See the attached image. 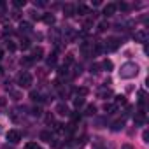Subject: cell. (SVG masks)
I'll list each match as a JSON object with an SVG mask.
<instances>
[{
  "mask_svg": "<svg viewBox=\"0 0 149 149\" xmlns=\"http://www.w3.org/2000/svg\"><path fill=\"white\" fill-rule=\"evenodd\" d=\"M137 74H139V67H137V63H132V61H126L119 68V77L121 79H132Z\"/></svg>",
  "mask_w": 149,
  "mask_h": 149,
  "instance_id": "obj_1",
  "label": "cell"
},
{
  "mask_svg": "<svg viewBox=\"0 0 149 149\" xmlns=\"http://www.w3.org/2000/svg\"><path fill=\"white\" fill-rule=\"evenodd\" d=\"M32 76H30V74L28 72H21L19 74V77H18V84L21 86V88H30L32 86Z\"/></svg>",
  "mask_w": 149,
  "mask_h": 149,
  "instance_id": "obj_2",
  "label": "cell"
},
{
  "mask_svg": "<svg viewBox=\"0 0 149 149\" xmlns=\"http://www.w3.org/2000/svg\"><path fill=\"white\" fill-rule=\"evenodd\" d=\"M119 44H121V40H119L118 37H111V39H107L104 49H105V51H116V49L119 47Z\"/></svg>",
  "mask_w": 149,
  "mask_h": 149,
  "instance_id": "obj_3",
  "label": "cell"
},
{
  "mask_svg": "<svg viewBox=\"0 0 149 149\" xmlns=\"http://www.w3.org/2000/svg\"><path fill=\"white\" fill-rule=\"evenodd\" d=\"M7 140H9L11 144H18V142L21 140V133H19L18 130H9V132H7Z\"/></svg>",
  "mask_w": 149,
  "mask_h": 149,
  "instance_id": "obj_4",
  "label": "cell"
},
{
  "mask_svg": "<svg viewBox=\"0 0 149 149\" xmlns=\"http://www.w3.org/2000/svg\"><path fill=\"white\" fill-rule=\"evenodd\" d=\"M60 116H68L70 114V109H68V105L65 104V102H60L58 105H56V109H54Z\"/></svg>",
  "mask_w": 149,
  "mask_h": 149,
  "instance_id": "obj_5",
  "label": "cell"
},
{
  "mask_svg": "<svg viewBox=\"0 0 149 149\" xmlns=\"http://www.w3.org/2000/svg\"><path fill=\"white\" fill-rule=\"evenodd\" d=\"M116 11H118V9H116V4H112V2H111V4H107V6L104 7V13H102V14L109 18V16H114V14H116Z\"/></svg>",
  "mask_w": 149,
  "mask_h": 149,
  "instance_id": "obj_6",
  "label": "cell"
},
{
  "mask_svg": "<svg viewBox=\"0 0 149 149\" xmlns=\"http://www.w3.org/2000/svg\"><path fill=\"white\" fill-rule=\"evenodd\" d=\"M133 37H135L137 42H146V40H147V32H146V30H139V32H135Z\"/></svg>",
  "mask_w": 149,
  "mask_h": 149,
  "instance_id": "obj_7",
  "label": "cell"
},
{
  "mask_svg": "<svg viewBox=\"0 0 149 149\" xmlns=\"http://www.w3.org/2000/svg\"><path fill=\"white\" fill-rule=\"evenodd\" d=\"M63 13H65V16H74L76 14V7H74L72 4H65L63 6Z\"/></svg>",
  "mask_w": 149,
  "mask_h": 149,
  "instance_id": "obj_8",
  "label": "cell"
},
{
  "mask_svg": "<svg viewBox=\"0 0 149 149\" xmlns=\"http://www.w3.org/2000/svg\"><path fill=\"white\" fill-rule=\"evenodd\" d=\"M40 140H44V142H51V140H53V133H51L49 130L40 132Z\"/></svg>",
  "mask_w": 149,
  "mask_h": 149,
  "instance_id": "obj_9",
  "label": "cell"
},
{
  "mask_svg": "<svg viewBox=\"0 0 149 149\" xmlns=\"http://www.w3.org/2000/svg\"><path fill=\"white\" fill-rule=\"evenodd\" d=\"M42 53H44V51H42V47H35L30 58H32V60H40V58H42Z\"/></svg>",
  "mask_w": 149,
  "mask_h": 149,
  "instance_id": "obj_10",
  "label": "cell"
},
{
  "mask_svg": "<svg viewBox=\"0 0 149 149\" xmlns=\"http://www.w3.org/2000/svg\"><path fill=\"white\" fill-rule=\"evenodd\" d=\"M104 111H105L107 114H114V112L118 111V105H114V104H105V105H104Z\"/></svg>",
  "mask_w": 149,
  "mask_h": 149,
  "instance_id": "obj_11",
  "label": "cell"
},
{
  "mask_svg": "<svg viewBox=\"0 0 149 149\" xmlns=\"http://www.w3.org/2000/svg\"><path fill=\"white\" fill-rule=\"evenodd\" d=\"M146 123V114L144 112H137L135 114V125H144Z\"/></svg>",
  "mask_w": 149,
  "mask_h": 149,
  "instance_id": "obj_12",
  "label": "cell"
},
{
  "mask_svg": "<svg viewBox=\"0 0 149 149\" xmlns=\"http://www.w3.org/2000/svg\"><path fill=\"white\" fill-rule=\"evenodd\" d=\"M123 126H125V119H118V121H114V123H112V126H111V128H112L114 132H119Z\"/></svg>",
  "mask_w": 149,
  "mask_h": 149,
  "instance_id": "obj_13",
  "label": "cell"
},
{
  "mask_svg": "<svg viewBox=\"0 0 149 149\" xmlns=\"http://www.w3.org/2000/svg\"><path fill=\"white\" fill-rule=\"evenodd\" d=\"M30 98H32L33 102H42V100H44L42 95H40L39 91H30Z\"/></svg>",
  "mask_w": 149,
  "mask_h": 149,
  "instance_id": "obj_14",
  "label": "cell"
},
{
  "mask_svg": "<svg viewBox=\"0 0 149 149\" xmlns=\"http://www.w3.org/2000/svg\"><path fill=\"white\" fill-rule=\"evenodd\" d=\"M76 13H77V14H88L90 11H88V7H86L84 4H79V6L76 7Z\"/></svg>",
  "mask_w": 149,
  "mask_h": 149,
  "instance_id": "obj_15",
  "label": "cell"
},
{
  "mask_svg": "<svg viewBox=\"0 0 149 149\" xmlns=\"http://www.w3.org/2000/svg\"><path fill=\"white\" fill-rule=\"evenodd\" d=\"M30 30H32V25H30V23H21V25H19V32H21V33H23V32L28 33Z\"/></svg>",
  "mask_w": 149,
  "mask_h": 149,
  "instance_id": "obj_16",
  "label": "cell"
},
{
  "mask_svg": "<svg viewBox=\"0 0 149 149\" xmlns=\"http://www.w3.org/2000/svg\"><path fill=\"white\" fill-rule=\"evenodd\" d=\"M104 51V46H102V42H95V46H93V54H100Z\"/></svg>",
  "mask_w": 149,
  "mask_h": 149,
  "instance_id": "obj_17",
  "label": "cell"
},
{
  "mask_svg": "<svg viewBox=\"0 0 149 149\" xmlns=\"http://www.w3.org/2000/svg\"><path fill=\"white\" fill-rule=\"evenodd\" d=\"M114 102H116L114 105H126V97H123V95H118Z\"/></svg>",
  "mask_w": 149,
  "mask_h": 149,
  "instance_id": "obj_18",
  "label": "cell"
},
{
  "mask_svg": "<svg viewBox=\"0 0 149 149\" xmlns=\"http://www.w3.org/2000/svg\"><path fill=\"white\" fill-rule=\"evenodd\" d=\"M116 9H119V11H123V13H126V11L130 9V6H128L126 2H119V4H116Z\"/></svg>",
  "mask_w": 149,
  "mask_h": 149,
  "instance_id": "obj_19",
  "label": "cell"
},
{
  "mask_svg": "<svg viewBox=\"0 0 149 149\" xmlns=\"http://www.w3.org/2000/svg\"><path fill=\"white\" fill-rule=\"evenodd\" d=\"M42 19H44V23H47V25H53V23H54V16H53V14H44Z\"/></svg>",
  "mask_w": 149,
  "mask_h": 149,
  "instance_id": "obj_20",
  "label": "cell"
},
{
  "mask_svg": "<svg viewBox=\"0 0 149 149\" xmlns=\"http://www.w3.org/2000/svg\"><path fill=\"white\" fill-rule=\"evenodd\" d=\"M72 63H74V54H70V53H68V54L65 56V61H63V67H68V65H72Z\"/></svg>",
  "mask_w": 149,
  "mask_h": 149,
  "instance_id": "obj_21",
  "label": "cell"
},
{
  "mask_svg": "<svg viewBox=\"0 0 149 149\" xmlns=\"http://www.w3.org/2000/svg\"><path fill=\"white\" fill-rule=\"evenodd\" d=\"M95 112H97V107H95V105H88L86 111H84L86 116H95Z\"/></svg>",
  "mask_w": 149,
  "mask_h": 149,
  "instance_id": "obj_22",
  "label": "cell"
},
{
  "mask_svg": "<svg viewBox=\"0 0 149 149\" xmlns=\"http://www.w3.org/2000/svg\"><path fill=\"white\" fill-rule=\"evenodd\" d=\"M84 105V98H81V97H77L76 100H74V107H76V109H81Z\"/></svg>",
  "mask_w": 149,
  "mask_h": 149,
  "instance_id": "obj_23",
  "label": "cell"
},
{
  "mask_svg": "<svg viewBox=\"0 0 149 149\" xmlns=\"http://www.w3.org/2000/svg\"><path fill=\"white\" fill-rule=\"evenodd\" d=\"M74 91H76V95H77V97H81V98H83L84 95H88V90H86V88H76Z\"/></svg>",
  "mask_w": 149,
  "mask_h": 149,
  "instance_id": "obj_24",
  "label": "cell"
},
{
  "mask_svg": "<svg viewBox=\"0 0 149 149\" xmlns=\"http://www.w3.org/2000/svg\"><path fill=\"white\" fill-rule=\"evenodd\" d=\"M68 116L72 118V123H79V121H81V114H79V112H70Z\"/></svg>",
  "mask_w": 149,
  "mask_h": 149,
  "instance_id": "obj_25",
  "label": "cell"
},
{
  "mask_svg": "<svg viewBox=\"0 0 149 149\" xmlns=\"http://www.w3.org/2000/svg\"><path fill=\"white\" fill-rule=\"evenodd\" d=\"M98 97H100V98H109V97H112V91H111V90H104V91L98 93Z\"/></svg>",
  "mask_w": 149,
  "mask_h": 149,
  "instance_id": "obj_26",
  "label": "cell"
},
{
  "mask_svg": "<svg viewBox=\"0 0 149 149\" xmlns=\"http://www.w3.org/2000/svg\"><path fill=\"white\" fill-rule=\"evenodd\" d=\"M56 65V54H51L47 58V67H54Z\"/></svg>",
  "mask_w": 149,
  "mask_h": 149,
  "instance_id": "obj_27",
  "label": "cell"
},
{
  "mask_svg": "<svg viewBox=\"0 0 149 149\" xmlns=\"http://www.w3.org/2000/svg\"><path fill=\"white\" fill-rule=\"evenodd\" d=\"M102 68H105V70H112V61H111V60H104Z\"/></svg>",
  "mask_w": 149,
  "mask_h": 149,
  "instance_id": "obj_28",
  "label": "cell"
},
{
  "mask_svg": "<svg viewBox=\"0 0 149 149\" xmlns=\"http://www.w3.org/2000/svg\"><path fill=\"white\" fill-rule=\"evenodd\" d=\"M144 102H146V91H144V90H140V91H139V104H140V105H144Z\"/></svg>",
  "mask_w": 149,
  "mask_h": 149,
  "instance_id": "obj_29",
  "label": "cell"
},
{
  "mask_svg": "<svg viewBox=\"0 0 149 149\" xmlns=\"http://www.w3.org/2000/svg\"><path fill=\"white\" fill-rule=\"evenodd\" d=\"M19 47H21V49H28V47H30V40H28V39H21Z\"/></svg>",
  "mask_w": 149,
  "mask_h": 149,
  "instance_id": "obj_30",
  "label": "cell"
},
{
  "mask_svg": "<svg viewBox=\"0 0 149 149\" xmlns=\"http://www.w3.org/2000/svg\"><path fill=\"white\" fill-rule=\"evenodd\" d=\"M109 28V25L105 23V21H102V23H98V32H105Z\"/></svg>",
  "mask_w": 149,
  "mask_h": 149,
  "instance_id": "obj_31",
  "label": "cell"
},
{
  "mask_svg": "<svg viewBox=\"0 0 149 149\" xmlns=\"http://www.w3.org/2000/svg\"><path fill=\"white\" fill-rule=\"evenodd\" d=\"M67 72H68V70H67V67H63V65H61V67H60V70H58V76H60V77H63V76H67Z\"/></svg>",
  "mask_w": 149,
  "mask_h": 149,
  "instance_id": "obj_32",
  "label": "cell"
},
{
  "mask_svg": "<svg viewBox=\"0 0 149 149\" xmlns=\"http://www.w3.org/2000/svg\"><path fill=\"white\" fill-rule=\"evenodd\" d=\"M26 149H40V146L35 144V142H28V144H26Z\"/></svg>",
  "mask_w": 149,
  "mask_h": 149,
  "instance_id": "obj_33",
  "label": "cell"
},
{
  "mask_svg": "<svg viewBox=\"0 0 149 149\" xmlns=\"http://www.w3.org/2000/svg\"><path fill=\"white\" fill-rule=\"evenodd\" d=\"M7 49H9L11 53H13V51H16V44H14L13 40H9V42H7Z\"/></svg>",
  "mask_w": 149,
  "mask_h": 149,
  "instance_id": "obj_34",
  "label": "cell"
},
{
  "mask_svg": "<svg viewBox=\"0 0 149 149\" xmlns=\"http://www.w3.org/2000/svg\"><path fill=\"white\" fill-rule=\"evenodd\" d=\"M32 114H33V116H40V114H42L40 107H33V109H32Z\"/></svg>",
  "mask_w": 149,
  "mask_h": 149,
  "instance_id": "obj_35",
  "label": "cell"
},
{
  "mask_svg": "<svg viewBox=\"0 0 149 149\" xmlns=\"http://www.w3.org/2000/svg\"><path fill=\"white\" fill-rule=\"evenodd\" d=\"M46 123H47V125H54V118H53L51 114H47V116H46Z\"/></svg>",
  "mask_w": 149,
  "mask_h": 149,
  "instance_id": "obj_36",
  "label": "cell"
},
{
  "mask_svg": "<svg viewBox=\"0 0 149 149\" xmlns=\"http://www.w3.org/2000/svg\"><path fill=\"white\" fill-rule=\"evenodd\" d=\"M25 6V0H14V7H23Z\"/></svg>",
  "mask_w": 149,
  "mask_h": 149,
  "instance_id": "obj_37",
  "label": "cell"
},
{
  "mask_svg": "<svg viewBox=\"0 0 149 149\" xmlns=\"http://www.w3.org/2000/svg\"><path fill=\"white\" fill-rule=\"evenodd\" d=\"M32 61H33V60H32V58H28V56L21 60V63H23V65H32Z\"/></svg>",
  "mask_w": 149,
  "mask_h": 149,
  "instance_id": "obj_38",
  "label": "cell"
},
{
  "mask_svg": "<svg viewBox=\"0 0 149 149\" xmlns=\"http://www.w3.org/2000/svg\"><path fill=\"white\" fill-rule=\"evenodd\" d=\"M11 95L14 97V100H19V97H21V95H19L18 91H11Z\"/></svg>",
  "mask_w": 149,
  "mask_h": 149,
  "instance_id": "obj_39",
  "label": "cell"
},
{
  "mask_svg": "<svg viewBox=\"0 0 149 149\" xmlns=\"http://www.w3.org/2000/svg\"><path fill=\"white\" fill-rule=\"evenodd\" d=\"M100 70V65H91V72H98Z\"/></svg>",
  "mask_w": 149,
  "mask_h": 149,
  "instance_id": "obj_40",
  "label": "cell"
},
{
  "mask_svg": "<svg viewBox=\"0 0 149 149\" xmlns=\"http://www.w3.org/2000/svg\"><path fill=\"white\" fill-rule=\"evenodd\" d=\"M123 149H133V147H132L130 144H125V146H123Z\"/></svg>",
  "mask_w": 149,
  "mask_h": 149,
  "instance_id": "obj_41",
  "label": "cell"
},
{
  "mask_svg": "<svg viewBox=\"0 0 149 149\" xmlns=\"http://www.w3.org/2000/svg\"><path fill=\"white\" fill-rule=\"evenodd\" d=\"M2 105H6V100H4V98H0V107H2Z\"/></svg>",
  "mask_w": 149,
  "mask_h": 149,
  "instance_id": "obj_42",
  "label": "cell"
},
{
  "mask_svg": "<svg viewBox=\"0 0 149 149\" xmlns=\"http://www.w3.org/2000/svg\"><path fill=\"white\" fill-rule=\"evenodd\" d=\"M4 58V53H2V49H0V60H2Z\"/></svg>",
  "mask_w": 149,
  "mask_h": 149,
  "instance_id": "obj_43",
  "label": "cell"
},
{
  "mask_svg": "<svg viewBox=\"0 0 149 149\" xmlns=\"http://www.w3.org/2000/svg\"><path fill=\"white\" fill-rule=\"evenodd\" d=\"M0 74H2V67H0Z\"/></svg>",
  "mask_w": 149,
  "mask_h": 149,
  "instance_id": "obj_44",
  "label": "cell"
}]
</instances>
